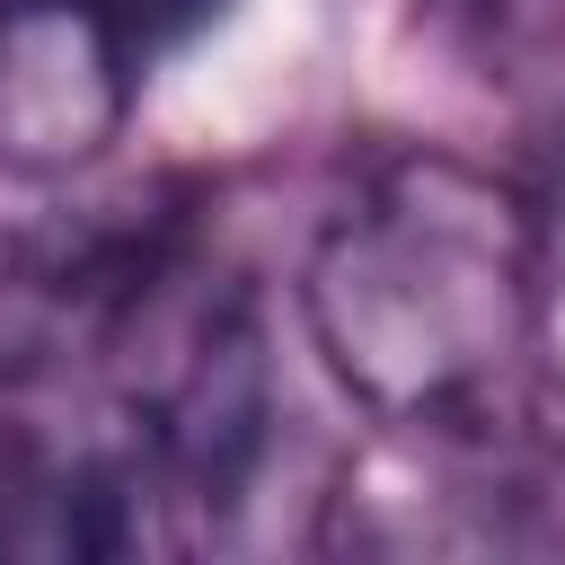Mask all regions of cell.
<instances>
[{
	"label": "cell",
	"mask_w": 565,
	"mask_h": 565,
	"mask_svg": "<svg viewBox=\"0 0 565 565\" xmlns=\"http://www.w3.org/2000/svg\"><path fill=\"white\" fill-rule=\"evenodd\" d=\"M300 318L353 406L397 433L530 415L547 327V212L450 150H388L327 212Z\"/></svg>",
	"instance_id": "cell-1"
},
{
	"label": "cell",
	"mask_w": 565,
	"mask_h": 565,
	"mask_svg": "<svg viewBox=\"0 0 565 565\" xmlns=\"http://www.w3.org/2000/svg\"><path fill=\"white\" fill-rule=\"evenodd\" d=\"M88 344L115 380L124 433L159 459L185 521L238 512L274 450V353H265L256 291L203 274V256L185 247Z\"/></svg>",
	"instance_id": "cell-2"
},
{
	"label": "cell",
	"mask_w": 565,
	"mask_h": 565,
	"mask_svg": "<svg viewBox=\"0 0 565 565\" xmlns=\"http://www.w3.org/2000/svg\"><path fill=\"white\" fill-rule=\"evenodd\" d=\"M141 71L79 0H0V168L79 177L132 124Z\"/></svg>",
	"instance_id": "cell-3"
},
{
	"label": "cell",
	"mask_w": 565,
	"mask_h": 565,
	"mask_svg": "<svg viewBox=\"0 0 565 565\" xmlns=\"http://www.w3.org/2000/svg\"><path fill=\"white\" fill-rule=\"evenodd\" d=\"M79 9H88V18L106 26V44L150 79L159 62H177L185 44H203L238 0H79Z\"/></svg>",
	"instance_id": "cell-4"
},
{
	"label": "cell",
	"mask_w": 565,
	"mask_h": 565,
	"mask_svg": "<svg viewBox=\"0 0 565 565\" xmlns=\"http://www.w3.org/2000/svg\"><path fill=\"white\" fill-rule=\"evenodd\" d=\"M547 185H556V203H565V106H556V124H547Z\"/></svg>",
	"instance_id": "cell-5"
},
{
	"label": "cell",
	"mask_w": 565,
	"mask_h": 565,
	"mask_svg": "<svg viewBox=\"0 0 565 565\" xmlns=\"http://www.w3.org/2000/svg\"><path fill=\"white\" fill-rule=\"evenodd\" d=\"M0 450H9V441H0Z\"/></svg>",
	"instance_id": "cell-6"
}]
</instances>
